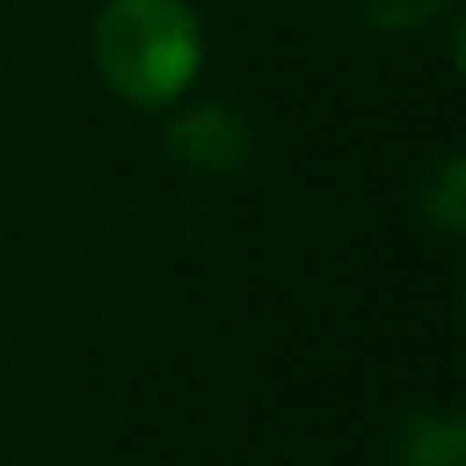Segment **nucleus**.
<instances>
[{"mask_svg": "<svg viewBox=\"0 0 466 466\" xmlns=\"http://www.w3.org/2000/svg\"><path fill=\"white\" fill-rule=\"evenodd\" d=\"M91 56L121 101L161 111L201 76L206 31L186 0H106L91 31Z\"/></svg>", "mask_w": 466, "mask_h": 466, "instance_id": "obj_1", "label": "nucleus"}, {"mask_svg": "<svg viewBox=\"0 0 466 466\" xmlns=\"http://www.w3.org/2000/svg\"><path fill=\"white\" fill-rule=\"evenodd\" d=\"M171 156L201 176H231L251 156V126L231 106H191L171 126Z\"/></svg>", "mask_w": 466, "mask_h": 466, "instance_id": "obj_2", "label": "nucleus"}, {"mask_svg": "<svg viewBox=\"0 0 466 466\" xmlns=\"http://www.w3.org/2000/svg\"><path fill=\"white\" fill-rule=\"evenodd\" d=\"M396 466H466V421L456 411H416L396 436Z\"/></svg>", "mask_w": 466, "mask_h": 466, "instance_id": "obj_3", "label": "nucleus"}, {"mask_svg": "<svg viewBox=\"0 0 466 466\" xmlns=\"http://www.w3.org/2000/svg\"><path fill=\"white\" fill-rule=\"evenodd\" d=\"M426 221L446 236H461L466 231V161L461 156H446L441 171L426 181V201H421Z\"/></svg>", "mask_w": 466, "mask_h": 466, "instance_id": "obj_4", "label": "nucleus"}, {"mask_svg": "<svg viewBox=\"0 0 466 466\" xmlns=\"http://www.w3.org/2000/svg\"><path fill=\"white\" fill-rule=\"evenodd\" d=\"M356 5H361V15L371 25H381V31H421V25H431L451 0H356Z\"/></svg>", "mask_w": 466, "mask_h": 466, "instance_id": "obj_5", "label": "nucleus"}]
</instances>
